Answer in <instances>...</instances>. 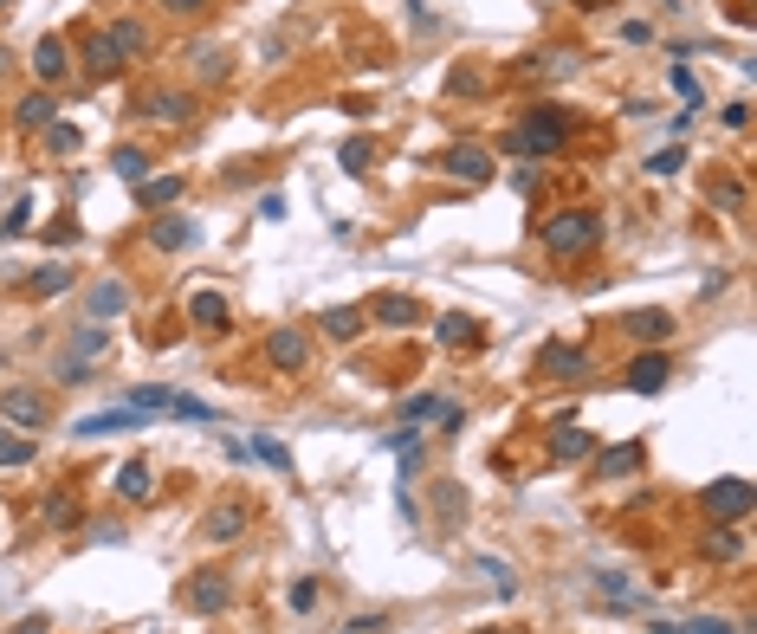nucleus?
<instances>
[{
	"mask_svg": "<svg viewBox=\"0 0 757 634\" xmlns=\"http://www.w3.org/2000/svg\"><path fill=\"white\" fill-rule=\"evenodd\" d=\"M563 143H570V117H563L557 104L525 110V117L505 130V149H512V156H557Z\"/></svg>",
	"mask_w": 757,
	"mask_h": 634,
	"instance_id": "nucleus-1",
	"label": "nucleus"
},
{
	"mask_svg": "<svg viewBox=\"0 0 757 634\" xmlns=\"http://www.w3.org/2000/svg\"><path fill=\"white\" fill-rule=\"evenodd\" d=\"M602 240V214L596 208H563L544 220V246L550 253H589Z\"/></svg>",
	"mask_w": 757,
	"mask_h": 634,
	"instance_id": "nucleus-2",
	"label": "nucleus"
},
{
	"mask_svg": "<svg viewBox=\"0 0 757 634\" xmlns=\"http://www.w3.org/2000/svg\"><path fill=\"white\" fill-rule=\"evenodd\" d=\"M227 602H233V576L227 570H195L182 583V609L188 615H220Z\"/></svg>",
	"mask_w": 757,
	"mask_h": 634,
	"instance_id": "nucleus-3",
	"label": "nucleus"
},
{
	"mask_svg": "<svg viewBox=\"0 0 757 634\" xmlns=\"http://www.w3.org/2000/svg\"><path fill=\"white\" fill-rule=\"evenodd\" d=\"M699 505H706L712 525H745V518H751V486H745V479H712Z\"/></svg>",
	"mask_w": 757,
	"mask_h": 634,
	"instance_id": "nucleus-4",
	"label": "nucleus"
},
{
	"mask_svg": "<svg viewBox=\"0 0 757 634\" xmlns=\"http://www.w3.org/2000/svg\"><path fill=\"white\" fill-rule=\"evenodd\" d=\"M434 169H440V175H460L466 188L492 182V156H486V149H479V143H447V149H440V156H434Z\"/></svg>",
	"mask_w": 757,
	"mask_h": 634,
	"instance_id": "nucleus-5",
	"label": "nucleus"
},
{
	"mask_svg": "<svg viewBox=\"0 0 757 634\" xmlns=\"http://www.w3.org/2000/svg\"><path fill=\"white\" fill-rule=\"evenodd\" d=\"M78 59H85V78H91V85H110V78L123 72V59H117V46H110L104 26H85V33H78Z\"/></svg>",
	"mask_w": 757,
	"mask_h": 634,
	"instance_id": "nucleus-6",
	"label": "nucleus"
},
{
	"mask_svg": "<svg viewBox=\"0 0 757 634\" xmlns=\"http://www.w3.org/2000/svg\"><path fill=\"white\" fill-rule=\"evenodd\" d=\"M0 421L26 427V434H39V427L52 421V402L39 389H0Z\"/></svg>",
	"mask_w": 757,
	"mask_h": 634,
	"instance_id": "nucleus-7",
	"label": "nucleus"
},
{
	"mask_svg": "<svg viewBox=\"0 0 757 634\" xmlns=\"http://www.w3.org/2000/svg\"><path fill=\"white\" fill-rule=\"evenodd\" d=\"M266 363L285 369V376H298V369L311 363V337H305V330H292V324H279V330L266 337Z\"/></svg>",
	"mask_w": 757,
	"mask_h": 634,
	"instance_id": "nucleus-8",
	"label": "nucleus"
},
{
	"mask_svg": "<svg viewBox=\"0 0 757 634\" xmlns=\"http://www.w3.org/2000/svg\"><path fill=\"white\" fill-rule=\"evenodd\" d=\"M156 253H182V246H195V214H156L143 233Z\"/></svg>",
	"mask_w": 757,
	"mask_h": 634,
	"instance_id": "nucleus-9",
	"label": "nucleus"
},
{
	"mask_svg": "<svg viewBox=\"0 0 757 634\" xmlns=\"http://www.w3.org/2000/svg\"><path fill=\"white\" fill-rule=\"evenodd\" d=\"M667 376H673V363H667V356H660V350H641L635 356V363H628V389H635V395H660V389H667Z\"/></svg>",
	"mask_w": 757,
	"mask_h": 634,
	"instance_id": "nucleus-10",
	"label": "nucleus"
},
{
	"mask_svg": "<svg viewBox=\"0 0 757 634\" xmlns=\"http://www.w3.org/2000/svg\"><path fill=\"white\" fill-rule=\"evenodd\" d=\"M130 311V285L123 279H91V298H85V317L104 324V317H123Z\"/></svg>",
	"mask_w": 757,
	"mask_h": 634,
	"instance_id": "nucleus-11",
	"label": "nucleus"
},
{
	"mask_svg": "<svg viewBox=\"0 0 757 634\" xmlns=\"http://www.w3.org/2000/svg\"><path fill=\"white\" fill-rule=\"evenodd\" d=\"M550 453H557L563 466H576V460H589V453H596V440L576 427V415H557V427H550Z\"/></svg>",
	"mask_w": 757,
	"mask_h": 634,
	"instance_id": "nucleus-12",
	"label": "nucleus"
},
{
	"mask_svg": "<svg viewBox=\"0 0 757 634\" xmlns=\"http://www.w3.org/2000/svg\"><path fill=\"white\" fill-rule=\"evenodd\" d=\"M363 317H369V324H389V330H408L421 311H415V298H408V292H382L376 305H363Z\"/></svg>",
	"mask_w": 757,
	"mask_h": 634,
	"instance_id": "nucleus-13",
	"label": "nucleus"
},
{
	"mask_svg": "<svg viewBox=\"0 0 757 634\" xmlns=\"http://www.w3.org/2000/svg\"><path fill=\"white\" fill-rule=\"evenodd\" d=\"M246 518H253V512H246L240 499H220L214 512H208V525H201V531H208V544H233V537L246 531Z\"/></svg>",
	"mask_w": 757,
	"mask_h": 634,
	"instance_id": "nucleus-14",
	"label": "nucleus"
},
{
	"mask_svg": "<svg viewBox=\"0 0 757 634\" xmlns=\"http://www.w3.org/2000/svg\"><path fill=\"white\" fill-rule=\"evenodd\" d=\"M589 369V350H576V343H544L538 350V376H583Z\"/></svg>",
	"mask_w": 757,
	"mask_h": 634,
	"instance_id": "nucleus-15",
	"label": "nucleus"
},
{
	"mask_svg": "<svg viewBox=\"0 0 757 634\" xmlns=\"http://www.w3.org/2000/svg\"><path fill=\"white\" fill-rule=\"evenodd\" d=\"M104 33H110V46H117V59H123V65L149 52V26L136 20V13H123V20H117V26H104Z\"/></svg>",
	"mask_w": 757,
	"mask_h": 634,
	"instance_id": "nucleus-16",
	"label": "nucleus"
},
{
	"mask_svg": "<svg viewBox=\"0 0 757 634\" xmlns=\"http://www.w3.org/2000/svg\"><path fill=\"white\" fill-rule=\"evenodd\" d=\"M33 72H39V85H59V78L72 72V59H65V39H59V33H46V39L33 46Z\"/></svg>",
	"mask_w": 757,
	"mask_h": 634,
	"instance_id": "nucleus-17",
	"label": "nucleus"
},
{
	"mask_svg": "<svg viewBox=\"0 0 757 634\" xmlns=\"http://www.w3.org/2000/svg\"><path fill=\"white\" fill-rule=\"evenodd\" d=\"M136 110H149L156 123H169V130H182V123L195 117V98H188V91H156V98H149V104H136Z\"/></svg>",
	"mask_w": 757,
	"mask_h": 634,
	"instance_id": "nucleus-18",
	"label": "nucleus"
},
{
	"mask_svg": "<svg viewBox=\"0 0 757 634\" xmlns=\"http://www.w3.org/2000/svg\"><path fill=\"white\" fill-rule=\"evenodd\" d=\"M622 330H628V337H641V343H667L673 337V311H628L622 317Z\"/></svg>",
	"mask_w": 757,
	"mask_h": 634,
	"instance_id": "nucleus-19",
	"label": "nucleus"
},
{
	"mask_svg": "<svg viewBox=\"0 0 757 634\" xmlns=\"http://www.w3.org/2000/svg\"><path fill=\"white\" fill-rule=\"evenodd\" d=\"M13 123H20V130H52V123H59V104H52L46 91H26V98L13 104Z\"/></svg>",
	"mask_w": 757,
	"mask_h": 634,
	"instance_id": "nucleus-20",
	"label": "nucleus"
},
{
	"mask_svg": "<svg viewBox=\"0 0 757 634\" xmlns=\"http://www.w3.org/2000/svg\"><path fill=\"white\" fill-rule=\"evenodd\" d=\"M318 324H324V337H337V343H350V337H363V305H330V311H318Z\"/></svg>",
	"mask_w": 757,
	"mask_h": 634,
	"instance_id": "nucleus-21",
	"label": "nucleus"
},
{
	"mask_svg": "<svg viewBox=\"0 0 757 634\" xmlns=\"http://www.w3.org/2000/svg\"><path fill=\"white\" fill-rule=\"evenodd\" d=\"M143 415L136 408H104V415H85L78 421V440H104V434H123V427H136Z\"/></svg>",
	"mask_w": 757,
	"mask_h": 634,
	"instance_id": "nucleus-22",
	"label": "nucleus"
},
{
	"mask_svg": "<svg viewBox=\"0 0 757 634\" xmlns=\"http://www.w3.org/2000/svg\"><path fill=\"white\" fill-rule=\"evenodd\" d=\"M39 525H46V531H72L78 525V499H72V492H46V499H39Z\"/></svg>",
	"mask_w": 757,
	"mask_h": 634,
	"instance_id": "nucleus-23",
	"label": "nucleus"
},
{
	"mask_svg": "<svg viewBox=\"0 0 757 634\" xmlns=\"http://www.w3.org/2000/svg\"><path fill=\"white\" fill-rule=\"evenodd\" d=\"M641 460H648V447H641V440H622V447H602L596 453V466H602V473H615V479H622V473H641Z\"/></svg>",
	"mask_w": 757,
	"mask_h": 634,
	"instance_id": "nucleus-24",
	"label": "nucleus"
},
{
	"mask_svg": "<svg viewBox=\"0 0 757 634\" xmlns=\"http://www.w3.org/2000/svg\"><path fill=\"white\" fill-rule=\"evenodd\" d=\"M434 337L447 343V350H473V343H479V324H473L466 311H447V317L434 324Z\"/></svg>",
	"mask_w": 757,
	"mask_h": 634,
	"instance_id": "nucleus-25",
	"label": "nucleus"
},
{
	"mask_svg": "<svg viewBox=\"0 0 757 634\" xmlns=\"http://www.w3.org/2000/svg\"><path fill=\"white\" fill-rule=\"evenodd\" d=\"M149 492H156L149 460H123V466H117V499H149Z\"/></svg>",
	"mask_w": 757,
	"mask_h": 634,
	"instance_id": "nucleus-26",
	"label": "nucleus"
},
{
	"mask_svg": "<svg viewBox=\"0 0 757 634\" xmlns=\"http://www.w3.org/2000/svg\"><path fill=\"white\" fill-rule=\"evenodd\" d=\"M175 195H182V175H143V182H136V201H143V208H175Z\"/></svg>",
	"mask_w": 757,
	"mask_h": 634,
	"instance_id": "nucleus-27",
	"label": "nucleus"
},
{
	"mask_svg": "<svg viewBox=\"0 0 757 634\" xmlns=\"http://www.w3.org/2000/svg\"><path fill=\"white\" fill-rule=\"evenodd\" d=\"M169 402H175V389H162V382H136V389L123 395V408H136V415H162Z\"/></svg>",
	"mask_w": 757,
	"mask_h": 634,
	"instance_id": "nucleus-28",
	"label": "nucleus"
},
{
	"mask_svg": "<svg viewBox=\"0 0 757 634\" xmlns=\"http://www.w3.org/2000/svg\"><path fill=\"white\" fill-rule=\"evenodd\" d=\"M188 317H195L201 330H227V298H220V292H195V298H188Z\"/></svg>",
	"mask_w": 757,
	"mask_h": 634,
	"instance_id": "nucleus-29",
	"label": "nucleus"
},
{
	"mask_svg": "<svg viewBox=\"0 0 757 634\" xmlns=\"http://www.w3.org/2000/svg\"><path fill=\"white\" fill-rule=\"evenodd\" d=\"M738 550H745L738 525H712V531H706V557H712V563H738Z\"/></svg>",
	"mask_w": 757,
	"mask_h": 634,
	"instance_id": "nucleus-30",
	"label": "nucleus"
},
{
	"mask_svg": "<svg viewBox=\"0 0 757 634\" xmlns=\"http://www.w3.org/2000/svg\"><path fill=\"white\" fill-rule=\"evenodd\" d=\"M110 169H117L123 182H143V175H149V156L136 143H117V149H110Z\"/></svg>",
	"mask_w": 757,
	"mask_h": 634,
	"instance_id": "nucleus-31",
	"label": "nucleus"
},
{
	"mask_svg": "<svg viewBox=\"0 0 757 634\" xmlns=\"http://www.w3.org/2000/svg\"><path fill=\"white\" fill-rule=\"evenodd\" d=\"M337 162H343L350 175H369V162H376V143H369V136H350V143L337 149Z\"/></svg>",
	"mask_w": 757,
	"mask_h": 634,
	"instance_id": "nucleus-32",
	"label": "nucleus"
},
{
	"mask_svg": "<svg viewBox=\"0 0 757 634\" xmlns=\"http://www.w3.org/2000/svg\"><path fill=\"white\" fill-rule=\"evenodd\" d=\"M706 201H719L725 214H745V182H732V175H719V182H706Z\"/></svg>",
	"mask_w": 757,
	"mask_h": 634,
	"instance_id": "nucleus-33",
	"label": "nucleus"
},
{
	"mask_svg": "<svg viewBox=\"0 0 757 634\" xmlns=\"http://www.w3.org/2000/svg\"><path fill=\"white\" fill-rule=\"evenodd\" d=\"M65 285H72V266H46V272H33V279H26V292H33V298H59Z\"/></svg>",
	"mask_w": 757,
	"mask_h": 634,
	"instance_id": "nucleus-34",
	"label": "nucleus"
},
{
	"mask_svg": "<svg viewBox=\"0 0 757 634\" xmlns=\"http://www.w3.org/2000/svg\"><path fill=\"white\" fill-rule=\"evenodd\" d=\"M104 350V324H78L72 330V350H65V356H98Z\"/></svg>",
	"mask_w": 757,
	"mask_h": 634,
	"instance_id": "nucleus-35",
	"label": "nucleus"
},
{
	"mask_svg": "<svg viewBox=\"0 0 757 634\" xmlns=\"http://www.w3.org/2000/svg\"><path fill=\"white\" fill-rule=\"evenodd\" d=\"M246 453H253V460H266V466H279V473H292V453H285L279 440H246Z\"/></svg>",
	"mask_w": 757,
	"mask_h": 634,
	"instance_id": "nucleus-36",
	"label": "nucleus"
},
{
	"mask_svg": "<svg viewBox=\"0 0 757 634\" xmlns=\"http://www.w3.org/2000/svg\"><path fill=\"white\" fill-rule=\"evenodd\" d=\"M33 440H13V434H0V466H33Z\"/></svg>",
	"mask_w": 757,
	"mask_h": 634,
	"instance_id": "nucleus-37",
	"label": "nucleus"
},
{
	"mask_svg": "<svg viewBox=\"0 0 757 634\" xmlns=\"http://www.w3.org/2000/svg\"><path fill=\"white\" fill-rule=\"evenodd\" d=\"M680 162H686V149L667 143V149H654V156H648V175H680Z\"/></svg>",
	"mask_w": 757,
	"mask_h": 634,
	"instance_id": "nucleus-38",
	"label": "nucleus"
},
{
	"mask_svg": "<svg viewBox=\"0 0 757 634\" xmlns=\"http://www.w3.org/2000/svg\"><path fill=\"white\" fill-rule=\"evenodd\" d=\"M440 408V395H415V402H402V427H421Z\"/></svg>",
	"mask_w": 757,
	"mask_h": 634,
	"instance_id": "nucleus-39",
	"label": "nucleus"
},
{
	"mask_svg": "<svg viewBox=\"0 0 757 634\" xmlns=\"http://www.w3.org/2000/svg\"><path fill=\"white\" fill-rule=\"evenodd\" d=\"M46 149H52V156H72V149H78V130H72V123H52V130H46Z\"/></svg>",
	"mask_w": 757,
	"mask_h": 634,
	"instance_id": "nucleus-40",
	"label": "nucleus"
},
{
	"mask_svg": "<svg viewBox=\"0 0 757 634\" xmlns=\"http://www.w3.org/2000/svg\"><path fill=\"white\" fill-rule=\"evenodd\" d=\"M188 59H201V78H227V52L220 46H201V52H188Z\"/></svg>",
	"mask_w": 757,
	"mask_h": 634,
	"instance_id": "nucleus-41",
	"label": "nucleus"
},
{
	"mask_svg": "<svg viewBox=\"0 0 757 634\" xmlns=\"http://www.w3.org/2000/svg\"><path fill=\"white\" fill-rule=\"evenodd\" d=\"M169 408H175V415H182V421H220V415H214L208 402H195V395H175Z\"/></svg>",
	"mask_w": 757,
	"mask_h": 634,
	"instance_id": "nucleus-42",
	"label": "nucleus"
},
{
	"mask_svg": "<svg viewBox=\"0 0 757 634\" xmlns=\"http://www.w3.org/2000/svg\"><path fill=\"white\" fill-rule=\"evenodd\" d=\"M85 376H91V369H85V356H59V382H65V389H78Z\"/></svg>",
	"mask_w": 757,
	"mask_h": 634,
	"instance_id": "nucleus-43",
	"label": "nucleus"
},
{
	"mask_svg": "<svg viewBox=\"0 0 757 634\" xmlns=\"http://www.w3.org/2000/svg\"><path fill=\"white\" fill-rule=\"evenodd\" d=\"M292 609H298V615L318 609V583H311V576H298V583H292Z\"/></svg>",
	"mask_w": 757,
	"mask_h": 634,
	"instance_id": "nucleus-44",
	"label": "nucleus"
},
{
	"mask_svg": "<svg viewBox=\"0 0 757 634\" xmlns=\"http://www.w3.org/2000/svg\"><path fill=\"white\" fill-rule=\"evenodd\" d=\"M680 634H738L732 622H719V615H693V622H686Z\"/></svg>",
	"mask_w": 757,
	"mask_h": 634,
	"instance_id": "nucleus-45",
	"label": "nucleus"
},
{
	"mask_svg": "<svg viewBox=\"0 0 757 634\" xmlns=\"http://www.w3.org/2000/svg\"><path fill=\"white\" fill-rule=\"evenodd\" d=\"M596 589H602V596H615V602H622V596H628V576H622V570H602V576H596Z\"/></svg>",
	"mask_w": 757,
	"mask_h": 634,
	"instance_id": "nucleus-46",
	"label": "nucleus"
},
{
	"mask_svg": "<svg viewBox=\"0 0 757 634\" xmlns=\"http://www.w3.org/2000/svg\"><path fill=\"white\" fill-rule=\"evenodd\" d=\"M26 220H33V201H13V214L0 220V233H26Z\"/></svg>",
	"mask_w": 757,
	"mask_h": 634,
	"instance_id": "nucleus-47",
	"label": "nucleus"
},
{
	"mask_svg": "<svg viewBox=\"0 0 757 634\" xmlns=\"http://www.w3.org/2000/svg\"><path fill=\"white\" fill-rule=\"evenodd\" d=\"M434 415H440V427H447V434H460V427H466V408H460V402H440Z\"/></svg>",
	"mask_w": 757,
	"mask_h": 634,
	"instance_id": "nucleus-48",
	"label": "nucleus"
},
{
	"mask_svg": "<svg viewBox=\"0 0 757 634\" xmlns=\"http://www.w3.org/2000/svg\"><path fill=\"white\" fill-rule=\"evenodd\" d=\"M46 240H52V246H72V240H78V220H52Z\"/></svg>",
	"mask_w": 757,
	"mask_h": 634,
	"instance_id": "nucleus-49",
	"label": "nucleus"
},
{
	"mask_svg": "<svg viewBox=\"0 0 757 634\" xmlns=\"http://www.w3.org/2000/svg\"><path fill=\"white\" fill-rule=\"evenodd\" d=\"M382 628H389V622H382V615H356V622L343 628V634H382Z\"/></svg>",
	"mask_w": 757,
	"mask_h": 634,
	"instance_id": "nucleus-50",
	"label": "nucleus"
},
{
	"mask_svg": "<svg viewBox=\"0 0 757 634\" xmlns=\"http://www.w3.org/2000/svg\"><path fill=\"white\" fill-rule=\"evenodd\" d=\"M751 123V104H725V130H745Z\"/></svg>",
	"mask_w": 757,
	"mask_h": 634,
	"instance_id": "nucleus-51",
	"label": "nucleus"
},
{
	"mask_svg": "<svg viewBox=\"0 0 757 634\" xmlns=\"http://www.w3.org/2000/svg\"><path fill=\"white\" fill-rule=\"evenodd\" d=\"M162 7H169V13H182V20H188V13H201L208 0H162Z\"/></svg>",
	"mask_w": 757,
	"mask_h": 634,
	"instance_id": "nucleus-52",
	"label": "nucleus"
},
{
	"mask_svg": "<svg viewBox=\"0 0 757 634\" xmlns=\"http://www.w3.org/2000/svg\"><path fill=\"white\" fill-rule=\"evenodd\" d=\"M576 7H583V13H602V7H615V0H576Z\"/></svg>",
	"mask_w": 757,
	"mask_h": 634,
	"instance_id": "nucleus-53",
	"label": "nucleus"
},
{
	"mask_svg": "<svg viewBox=\"0 0 757 634\" xmlns=\"http://www.w3.org/2000/svg\"><path fill=\"white\" fill-rule=\"evenodd\" d=\"M7 65H13V52H7V46H0V78H7Z\"/></svg>",
	"mask_w": 757,
	"mask_h": 634,
	"instance_id": "nucleus-54",
	"label": "nucleus"
},
{
	"mask_svg": "<svg viewBox=\"0 0 757 634\" xmlns=\"http://www.w3.org/2000/svg\"><path fill=\"white\" fill-rule=\"evenodd\" d=\"M473 634H505V628H473Z\"/></svg>",
	"mask_w": 757,
	"mask_h": 634,
	"instance_id": "nucleus-55",
	"label": "nucleus"
},
{
	"mask_svg": "<svg viewBox=\"0 0 757 634\" xmlns=\"http://www.w3.org/2000/svg\"><path fill=\"white\" fill-rule=\"evenodd\" d=\"M0 7H7V0H0Z\"/></svg>",
	"mask_w": 757,
	"mask_h": 634,
	"instance_id": "nucleus-56",
	"label": "nucleus"
}]
</instances>
